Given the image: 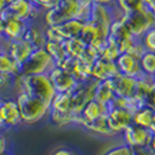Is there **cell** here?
<instances>
[{
	"instance_id": "6da1fadb",
	"label": "cell",
	"mask_w": 155,
	"mask_h": 155,
	"mask_svg": "<svg viewBox=\"0 0 155 155\" xmlns=\"http://www.w3.org/2000/svg\"><path fill=\"white\" fill-rule=\"evenodd\" d=\"M14 90L16 91V94L26 93L31 97L42 99L48 104H51L52 99L56 95V90H54L48 74H40V75L19 74L18 76H15Z\"/></svg>"
},
{
	"instance_id": "7a4b0ae2",
	"label": "cell",
	"mask_w": 155,
	"mask_h": 155,
	"mask_svg": "<svg viewBox=\"0 0 155 155\" xmlns=\"http://www.w3.org/2000/svg\"><path fill=\"white\" fill-rule=\"evenodd\" d=\"M16 102H18L19 110L22 116V124L33 125L40 121H42L45 117L49 116L51 112V104L42 101L40 98L31 97L26 93L16 94Z\"/></svg>"
},
{
	"instance_id": "3957f363",
	"label": "cell",
	"mask_w": 155,
	"mask_h": 155,
	"mask_svg": "<svg viewBox=\"0 0 155 155\" xmlns=\"http://www.w3.org/2000/svg\"><path fill=\"white\" fill-rule=\"evenodd\" d=\"M80 4L78 0H60L56 5L48 8L44 12V25L45 26H57L71 19H78L80 12Z\"/></svg>"
},
{
	"instance_id": "277c9868",
	"label": "cell",
	"mask_w": 155,
	"mask_h": 155,
	"mask_svg": "<svg viewBox=\"0 0 155 155\" xmlns=\"http://www.w3.org/2000/svg\"><path fill=\"white\" fill-rule=\"evenodd\" d=\"M42 8L33 0H14L0 12V18H18L26 22H35Z\"/></svg>"
},
{
	"instance_id": "5b68a950",
	"label": "cell",
	"mask_w": 155,
	"mask_h": 155,
	"mask_svg": "<svg viewBox=\"0 0 155 155\" xmlns=\"http://www.w3.org/2000/svg\"><path fill=\"white\" fill-rule=\"evenodd\" d=\"M54 61L51 54L45 51V48L34 49L29 59L21 65V74L23 75H40V74H49L54 67Z\"/></svg>"
},
{
	"instance_id": "8992f818",
	"label": "cell",
	"mask_w": 155,
	"mask_h": 155,
	"mask_svg": "<svg viewBox=\"0 0 155 155\" xmlns=\"http://www.w3.org/2000/svg\"><path fill=\"white\" fill-rule=\"evenodd\" d=\"M125 21L127 26L129 27L132 35L136 38H142L148 30L155 27V15L148 10L147 7L142 11L132 14H127V15H121Z\"/></svg>"
},
{
	"instance_id": "52a82bcc",
	"label": "cell",
	"mask_w": 155,
	"mask_h": 155,
	"mask_svg": "<svg viewBox=\"0 0 155 155\" xmlns=\"http://www.w3.org/2000/svg\"><path fill=\"white\" fill-rule=\"evenodd\" d=\"M121 136H123V143L134 148L135 151H139L148 148L153 134L150 132V129L143 128V127H139L132 123L128 128L124 129Z\"/></svg>"
},
{
	"instance_id": "ba28073f",
	"label": "cell",
	"mask_w": 155,
	"mask_h": 155,
	"mask_svg": "<svg viewBox=\"0 0 155 155\" xmlns=\"http://www.w3.org/2000/svg\"><path fill=\"white\" fill-rule=\"evenodd\" d=\"M97 80L91 79L87 82H79L78 86L71 91V97H72V105H74V113L80 114L83 107L94 99V88H95Z\"/></svg>"
},
{
	"instance_id": "9c48e42d",
	"label": "cell",
	"mask_w": 155,
	"mask_h": 155,
	"mask_svg": "<svg viewBox=\"0 0 155 155\" xmlns=\"http://www.w3.org/2000/svg\"><path fill=\"white\" fill-rule=\"evenodd\" d=\"M107 124L113 135H121L124 129L134 123V114L124 107H112L107 112Z\"/></svg>"
},
{
	"instance_id": "30bf717a",
	"label": "cell",
	"mask_w": 155,
	"mask_h": 155,
	"mask_svg": "<svg viewBox=\"0 0 155 155\" xmlns=\"http://www.w3.org/2000/svg\"><path fill=\"white\" fill-rule=\"evenodd\" d=\"M48 75L56 93H71L79 83L72 74L63 70L59 65H54Z\"/></svg>"
},
{
	"instance_id": "8fae6325",
	"label": "cell",
	"mask_w": 155,
	"mask_h": 155,
	"mask_svg": "<svg viewBox=\"0 0 155 155\" xmlns=\"http://www.w3.org/2000/svg\"><path fill=\"white\" fill-rule=\"evenodd\" d=\"M0 46L12 59H15L21 65L29 59V56L34 51V48L30 45V42H27L25 38H19V40H14V41H5L3 38V41L0 42Z\"/></svg>"
},
{
	"instance_id": "7c38bea8",
	"label": "cell",
	"mask_w": 155,
	"mask_h": 155,
	"mask_svg": "<svg viewBox=\"0 0 155 155\" xmlns=\"http://www.w3.org/2000/svg\"><path fill=\"white\" fill-rule=\"evenodd\" d=\"M110 82H112V87L117 97L134 98L137 95V78L117 74L114 78L110 79Z\"/></svg>"
},
{
	"instance_id": "4fadbf2b",
	"label": "cell",
	"mask_w": 155,
	"mask_h": 155,
	"mask_svg": "<svg viewBox=\"0 0 155 155\" xmlns=\"http://www.w3.org/2000/svg\"><path fill=\"white\" fill-rule=\"evenodd\" d=\"M116 65H117L118 74H123V75L131 78H139L143 75L142 67H140V57L128 52H124L118 56V59L116 60Z\"/></svg>"
},
{
	"instance_id": "5bb4252c",
	"label": "cell",
	"mask_w": 155,
	"mask_h": 155,
	"mask_svg": "<svg viewBox=\"0 0 155 155\" xmlns=\"http://www.w3.org/2000/svg\"><path fill=\"white\" fill-rule=\"evenodd\" d=\"M118 74L116 61H110L104 57H98L91 65V79L101 82V80H110Z\"/></svg>"
},
{
	"instance_id": "9a60e30c",
	"label": "cell",
	"mask_w": 155,
	"mask_h": 155,
	"mask_svg": "<svg viewBox=\"0 0 155 155\" xmlns=\"http://www.w3.org/2000/svg\"><path fill=\"white\" fill-rule=\"evenodd\" d=\"M3 25V38L5 41H14L23 38L29 22L18 18H0Z\"/></svg>"
},
{
	"instance_id": "2e32d148",
	"label": "cell",
	"mask_w": 155,
	"mask_h": 155,
	"mask_svg": "<svg viewBox=\"0 0 155 155\" xmlns=\"http://www.w3.org/2000/svg\"><path fill=\"white\" fill-rule=\"evenodd\" d=\"M2 107H3V117H4L5 129L16 128L18 125H21L22 116L16 99L2 98Z\"/></svg>"
},
{
	"instance_id": "e0dca14e",
	"label": "cell",
	"mask_w": 155,
	"mask_h": 155,
	"mask_svg": "<svg viewBox=\"0 0 155 155\" xmlns=\"http://www.w3.org/2000/svg\"><path fill=\"white\" fill-rule=\"evenodd\" d=\"M75 125L82 127L83 129L88 131L93 135H97V136H114L113 132L110 131V128H109L106 116L101 117V118H97V120H93V121H87V120H83V117L79 114L76 118Z\"/></svg>"
},
{
	"instance_id": "ac0fdd59",
	"label": "cell",
	"mask_w": 155,
	"mask_h": 155,
	"mask_svg": "<svg viewBox=\"0 0 155 155\" xmlns=\"http://www.w3.org/2000/svg\"><path fill=\"white\" fill-rule=\"evenodd\" d=\"M120 15L117 11V8H112V7H105V5H99V4H93L91 5V16L90 21L95 22V23L101 25V26L110 29V25L113 23L117 16Z\"/></svg>"
},
{
	"instance_id": "d6986e66",
	"label": "cell",
	"mask_w": 155,
	"mask_h": 155,
	"mask_svg": "<svg viewBox=\"0 0 155 155\" xmlns=\"http://www.w3.org/2000/svg\"><path fill=\"white\" fill-rule=\"evenodd\" d=\"M23 38L27 42H30V45L34 49L45 48V44H46L45 27H40L38 25H35V22H30Z\"/></svg>"
},
{
	"instance_id": "ffe728a7",
	"label": "cell",
	"mask_w": 155,
	"mask_h": 155,
	"mask_svg": "<svg viewBox=\"0 0 155 155\" xmlns=\"http://www.w3.org/2000/svg\"><path fill=\"white\" fill-rule=\"evenodd\" d=\"M107 112H109V106H107L106 104H102V102L97 101V99H91V101L83 107L80 116L83 117V120L93 121V120H97V118L107 116Z\"/></svg>"
},
{
	"instance_id": "44dd1931",
	"label": "cell",
	"mask_w": 155,
	"mask_h": 155,
	"mask_svg": "<svg viewBox=\"0 0 155 155\" xmlns=\"http://www.w3.org/2000/svg\"><path fill=\"white\" fill-rule=\"evenodd\" d=\"M51 110L60 113H74L71 93H56L54 98L51 102Z\"/></svg>"
},
{
	"instance_id": "7402d4cb",
	"label": "cell",
	"mask_w": 155,
	"mask_h": 155,
	"mask_svg": "<svg viewBox=\"0 0 155 155\" xmlns=\"http://www.w3.org/2000/svg\"><path fill=\"white\" fill-rule=\"evenodd\" d=\"M114 97H116V94H114V90H113V87H112V82H110V80H101V82L95 83L94 99L107 105Z\"/></svg>"
},
{
	"instance_id": "603a6c76",
	"label": "cell",
	"mask_w": 155,
	"mask_h": 155,
	"mask_svg": "<svg viewBox=\"0 0 155 155\" xmlns=\"http://www.w3.org/2000/svg\"><path fill=\"white\" fill-rule=\"evenodd\" d=\"M83 25H84V22L79 21V19H71V21H67L61 25H57V27H59L60 33L63 34L64 40L67 41L70 38L79 37L80 33H82Z\"/></svg>"
},
{
	"instance_id": "cb8c5ba5",
	"label": "cell",
	"mask_w": 155,
	"mask_h": 155,
	"mask_svg": "<svg viewBox=\"0 0 155 155\" xmlns=\"http://www.w3.org/2000/svg\"><path fill=\"white\" fill-rule=\"evenodd\" d=\"M0 72L12 76H18L21 74V64L12 59L4 49L0 52Z\"/></svg>"
},
{
	"instance_id": "d4e9b609",
	"label": "cell",
	"mask_w": 155,
	"mask_h": 155,
	"mask_svg": "<svg viewBox=\"0 0 155 155\" xmlns=\"http://www.w3.org/2000/svg\"><path fill=\"white\" fill-rule=\"evenodd\" d=\"M64 46L67 54L70 57H72V59H82L84 56L86 51H87V45L79 37L70 38V40L64 41Z\"/></svg>"
},
{
	"instance_id": "484cf974",
	"label": "cell",
	"mask_w": 155,
	"mask_h": 155,
	"mask_svg": "<svg viewBox=\"0 0 155 155\" xmlns=\"http://www.w3.org/2000/svg\"><path fill=\"white\" fill-rule=\"evenodd\" d=\"M45 51L51 54V57L53 59V61L56 65H60L68 57L67 52H65L64 42H52V41H46Z\"/></svg>"
},
{
	"instance_id": "4316f807",
	"label": "cell",
	"mask_w": 155,
	"mask_h": 155,
	"mask_svg": "<svg viewBox=\"0 0 155 155\" xmlns=\"http://www.w3.org/2000/svg\"><path fill=\"white\" fill-rule=\"evenodd\" d=\"M116 8H117L120 15H127V14L144 10L146 4L143 3V0H117L116 2Z\"/></svg>"
},
{
	"instance_id": "83f0119b",
	"label": "cell",
	"mask_w": 155,
	"mask_h": 155,
	"mask_svg": "<svg viewBox=\"0 0 155 155\" xmlns=\"http://www.w3.org/2000/svg\"><path fill=\"white\" fill-rule=\"evenodd\" d=\"M154 116H155V112L151 107L143 106V107H140L137 112L134 113V124L148 129L151 127V124H153Z\"/></svg>"
},
{
	"instance_id": "f1b7e54d",
	"label": "cell",
	"mask_w": 155,
	"mask_h": 155,
	"mask_svg": "<svg viewBox=\"0 0 155 155\" xmlns=\"http://www.w3.org/2000/svg\"><path fill=\"white\" fill-rule=\"evenodd\" d=\"M99 52H101V57L110 60V61H116L118 59V56L121 54V51L118 48L117 42L114 40H112L110 37H107V40L105 41V44L99 49Z\"/></svg>"
},
{
	"instance_id": "f546056e",
	"label": "cell",
	"mask_w": 155,
	"mask_h": 155,
	"mask_svg": "<svg viewBox=\"0 0 155 155\" xmlns=\"http://www.w3.org/2000/svg\"><path fill=\"white\" fill-rule=\"evenodd\" d=\"M140 67L144 75H155V52L146 51L140 57Z\"/></svg>"
},
{
	"instance_id": "4dcf8cb0",
	"label": "cell",
	"mask_w": 155,
	"mask_h": 155,
	"mask_svg": "<svg viewBox=\"0 0 155 155\" xmlns=\"http://www.w3.org/2000/svg\"><path fill=\"white\" fill-rule=\"evenodd\" d=\"M14 86H15V76L0 72V97L2 98L8 91L14 90Z\"/></svg>"
},
{
	"instance_id": "1f68e13d",
	"label": "cell",
	"mask_w": 155,
	"mask_h": 155,
	"mask_svg": "<svg viewBox=\"0 0 155 155\" xmlns=\"http://www.w3.org/2000/svg\"><path fill=\"white\" fill-rule=\"evenodd\" d=\"M102 155H136V151L134 148H131L129 146H127L125 143H120L117 146L107 148Z\"/></svg>"
},
{
	"instance_id": "d6a6232c",
	"label": "cell",
	"mask_w": 155,
	"mask_h": 155,
	"mask_svg": "<svg viewBox=\"0 0 155 155\" xmlns=\"http://www.w3.org/2000/svg\"><path fill=\"white\" fill-rule=\"evenodd\" d=\"M45 37L46 41H52V42H64L65 41L57 26H45Z\"/></svg>"
},
{
	"instance_id": "836d02e7",
	"label": "cell",
	"mask_w": 155,
	"mask_h": 155,
	"mask_svg": "<svg viewBox=\"0 0 155 155\" xmlns=\"http://www.w3.org/2000/svg\"><path fill=\"white\" fill-rule=\"evenodd\" d=\"M140 40H142V44L144 45L146 51L155 52V27L151 30H148Z\"/></svg>"
},
{
	"instance_id": "e575fe53",
	"label": "cell",
	"mask_w": 155,
	"mask_h": 155,
	"mask_svg": "<svg viewBox=\"0 0 155 155\" xmlns=\"http://www.w3.org/2000/svg\"><path fill=\"white\" fill-rule=\"evenodd\" d=\"M51 155H76V153L72 150V148L70 147H64V146H61V147H57L54 148L53 151H52Z\"/></svg>"
},
{
	"instance_id": "d590c367",
	"label": "cell",
	"mask_w": 155,
	"mask_h": 155,
	"mask_svg": "<svg viewBox=\"0 0 155 155\" xmlns=\"http://www.w3.org/2000/svg\"><path fill=\"white\" fill-rule=\"evenodd\" d=\"M144 105L148 106V107H151V109L155 112V87L147 94V97L144 98Z\"/></svg>"
},
{
	"instance_id": "8d00e7d4",
	"label": "cell",
	"mask_w": 155,
	"mask_h": 155,
	"mask_svg": "<svg viewBox=\"0 0 155 155\" xmlns=\"http://www.w3.org/2000/svg\"><path fill=\"white\" fill-rule=\"evenodd\" d=\"M8 143H7V137L0 132V154H7L8 153Z\"/></svg>"
},
{
	"instance_id": "74e56055",
	"label": "cell",
	"mask_w": 155,
	"mask_h": 155,
	"mask_svg": "<svg viewBox=\"0 0 155 155\" xmlns=\"http://www.w3.org/2000/svg\"><path fill=\"white\" fill-rule=\"evenodd\" d=\"M116 2L117 0H93V4H99V5H105V7L116 8Z\"/></svg>"
},
{
	"instance_id": "f35d334b",
	"label": "cell",
	"mask_w": 155,
	"mask_h": 155,
	"mask_svg": "<svg viewBox=\"0 0 155 155\" xmlns=\"http://www.w3.org/2000/svg\"><path fill=\"white\" fill-rule=\"evenodd\" d=\"M5 129V124H4V117H3V107H2V99H0V132Z\"/></svg>"
},
{
	"instance_id": "ab89813d",
	"label": "cell",
	"mask_w": 155,
	"mask_h": 155,
	"mask_svg": "<svg viewBox=\"0 0 155 155\" xmlns=\"http://www.w3.org/2000/svg\"><path fill=\"white\" fill-rule=\"evenodd\" d=\"M12 2L14 0H0V12H2L4 8H7Z\"/></svg>"
},
{
	"instance_id": "60d3db41",
	"label": "cell",
	"mask_w": 155,
	"mask_h": 155,
	"mask_svg": "<svg viewBox=\"0 0 155 155\" xmlns=\"http://www.w3.org/2000/svg\"><path fill=\"white\" fill-rule=\"evenodd\" d=\"M148 150L155 155V135H153V137H151V142H150V144H148Z\"/></svg>"
},
{
	"instance_id": "b9f144b4",
	"label": "cell",
	"mask_w": 155,
	"mask_h": 155,
	"mask_svg": "<svg viewBox=\"0 0 155 155\" xmlns=\"http://www.w3.org/2000/svg\"><path fill=\"white\" fill-rule=\"evenodd\" d=\"M136 155H154V154L151 153L148 148H146V150H139V151H136Z\"/></svg>"
},
{
	"instance_id": "7bdbcfd3",
	"label": "cell",
	"mask_w": 155,
	"mask_h": 155,
	"mask_svg": "<svg viewBox=\"0 0 155 155\" xmlns=\"http://www.w3.org/2000/svg\"><path fill=\"white\" fill-rule=\"evenodd\" d=\"M148 129H150V132H151V134H153V135H155V116H154L153 124H151V127H150V128H148Z\"/></svg>"
},
{
	"instance_id": "ee69618b",
	"label": "cell",
	"mask_w": 155,
	"mask_h": 155,
	"mask_svg": "<svg viewBox=\"0 0 155 155\" xmlns=\"http://www.w3.org/2000/svg\"><path fill=\"white\" fill-rule=\"evenodd\" d=\"M147 8H148V10H150L151 12H153L154 15H155V2H154V3H151L150 5H147Z\"/></svg>"
},
{
	"instance_id": "f6af8a7d",
	"label": "cell",
	"mask_w": 155,
	"mask_h": 155,
	"mask_svg": "<svg viewBox=\"0 0 155 155\" xmlns=\"http://www.w3.org/2000/svg\"><path fill=\"white\" fill-rule=\"evenodd\" d=\"M3 41V25H2V21H0V42Z\"/></svg>"
},
{
	"instance_id": "bcb514c9",
	"label": "cell",
	"mask_w": 155,
	"mask_h": 155,
	"mask_svg": "<svg viewBox=\"0 0 155 155\" xmlns=\"http://www.w3.org/2000/svg\"><path fill=\"white\" fill-rule=\"evenodd\" d=\"M154 2H155V0H143V3L146 4V7H147V5H150L151 3H154Z\"/></svg>"
},
{
	"instance_id": "7dc6e473",
	"label": "cell",
	"mask_w": 155,
	"mask_h": 155,
	"mask_svg": "<svg viewBox=\"0 0 155 155\" xmlns=\"http://www.w3.org/2000/svg\"><path fill=\"white\" fill-rule=\"evenodd\" d=\"M0 155H8V153L7 154H0Z\"/></svg>"
},
{
	"instance_id": "c3c4849f",
	"label": "cell",
	"mask_w": 155,
	"mask_h": 155,
	"mask_svg": "<svg viewBox=\"0 0 155 155\" xmlns=\"http://www.w3.org/2000/svg\"><path fill=\"white\" fill-rule=\"evenodd\" d=\"M154 80H155V75H154Z\"/></svg>"
},
{
	"instance_id": "681fc988",
	"label": "cell",
	"mask_w": 155,
	"mask_h": 155,
	"mask_svg": "<svg viewBox=\"0 0 155 155\" xmlns=\"http://www.w3.org/2000/svg\"><path fill=\"white\" fill-rule=\"evenodd\" d=\"M0 99H2V97H0Z\"/></svg>"
}]
</instances>
